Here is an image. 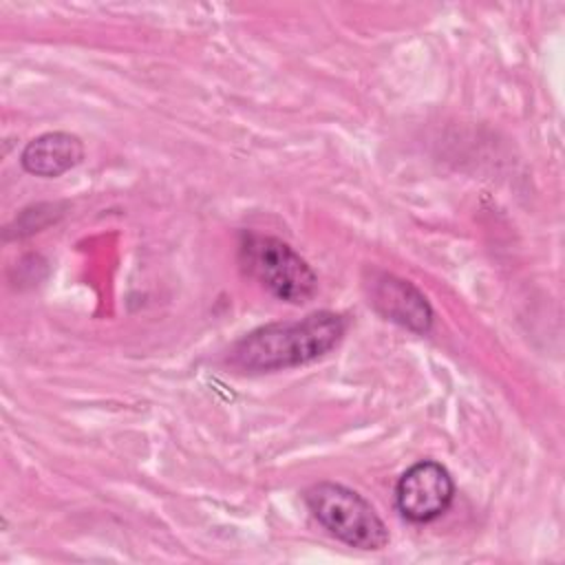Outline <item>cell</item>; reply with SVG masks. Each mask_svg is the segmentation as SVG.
<instances>
[{"mask_svg": "<svg viewBox=\"0 0 565 565\" xmlns=\"http://www.w3.org/2000/svg\"><path fill=\"white\" fill-rule=\"evenodd\" d=\"M243 271L285 302H307L318 287V276L309 263L285 241L267 234L243 232L238 243Z\"/></svg>", "mask_w": 565, "mask_h": 565, "instance_id": "cell-2", "label": "cell"}, {"mask_svg": "<svg viewBox=\"0 0 565 565\" xmlns=\"http://www.w3.org/2000/svg\"><path fill=\"white\" fill-rule=\"evenodd\" d=\"M84 159V143L77 135L55 130V132H44L35 139H31L22 154L20 163L29 174L35 177H60L75 168Z\"/></svg>", "mask_w": 565, "mask_h": 565, "instance_id": "cell-6", "label": "cell"}, {"mask_svg": "<svg viewBox=\"0 0 565 565\" xmlns=\"http://www.w3.org/2000/svg\"><path fill=\"white\" fill-rule=\"evenodd\" d=\"M340 313L316 311L296 322H271L243 335L232 347V362L245 371H278L313 362L344 335Z\"/></svg>", "mask_w": 565, "mask_h": 565, "instance_id": "cell-1", "label": "cell"}, {"mask_svg": "<svg viewBox=\"0 0 565 565\" xmlns=\"http://www.w3.org/2000/svg\"><path fill=\"white\" fill-rule=\"evenodd\" d=\"M305 503L329 534L351 547L382 550L388 543V530L373 505L342 483L318 481L309 486Z\"/></svg>", "mask_w": 565, "mask_h": 565, "instance_id": "cell-3", "label": "cell"}, {"mask_svg": "<svg viewBox=\"0 0 565 565\" xmlns=\"http://www.w3.org/2000/svg\"><path fill=\"white\" fill-rule=\"evenodd\" d=\"M369 302L386 320L406 327L415 333H426L433 327V307L426 296L404 278L377 271L369 282Z\"/></svg>", "mask_w": 565, "mask_h": 565, "instance_id": "cell-5", "label": "cell"}, {"mask_svg": "<svg viewBox=\"0 0 565 565\" xmlns=\"http://www.w3.org/2000/svg\"><path fill=\"white\" fill-rule=\"evenodd\" d=\"M455 499L450 472L430 459L413 463L395 486V505L411 523H428L441 516Z\"/></svg>", "mask_w": 565, "mask_h": 565, "instance_id": "cell-4", "label": "cell"}]
</instances>
